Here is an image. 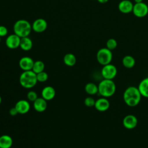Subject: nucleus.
<instances>
[{"mask_svg":"<svg viewBox=\"0 0 148 148\" xmlns=\"http://www.w3.org/2000/svg\"><path fill=\"white\" fill-rule=\"evenodd\" d=\"M142 95L138 87L130 86L123 93V99L125 104L130 107L138 105L141 99Z\"/></svg>","mask_w":148,"mask_h":148,"instance_id":"1","label":"nucleus"},{"mask_svg":"<svg viewBox=\"0 0 148 148\" xmlns=\"http://www.w3.org/2000/svg\"><path fill=\"white\" fill-rule=\"evenodd\" d=\"M98 93L105 98H108L112 96L116 89V84L113 80L103 79L100 82L98 85Z\"/></svg>","mask_w":148,"mask_h":148,"instance_id":"2","label":"nucleus"},{"mask_svg":"<svg viewBox=\"0 0 148 148\" xmlns=\"http://www.w3.org/2000/svg\"><path fill=\"white\" fill-rule=\"evenodd\" d=\"M19 82L21 86L25 88H31L37 83L36 74L32 70L24 71L19 77Z\"/></svg>","mask_w":148,"mask_h":148,"instance_id":"3","label":"nucleus"},{"mask_svg":"<svg viewBox=\"0 0 148 148\" xmlns=\"http://www.w3.org/2000/svg\"><path fill=\"white\" fill-rule=\"evenodd\" d=\"M32 29L30 23L25 20H19L17 21L13 26V31L15 34L20 38L28 36Z\"/></svg>","mask_w":148,"mask_h":148,"instance_id":"4","label":"nucleus"},{"mask_svg":"<svg viewBox=\"0 0 148 148\" xmlns=\"http://www.w3.org/2000/svg\"><path fill=\"white\" fill-rule=\"evenodd\" d=\"M113 54L111 50L106 47L100 49L97 53V60L98 62L103 65L109 64L111 62Z\"/></svg>","mask_w":148,"mask_h":148,"instance_id":"5","label":"nucleus"},{"mask_svg":"<svg viewBox=\"0 0 148 148\" xmlns=\"http://www.w3.org/2000/svg\"><path fill=\"white\" fill-rule=\"evenodd\" d=\"M117 73L116 67L110 63L105 65H103L101 69L102 76L105 79L113 80Z\"/></svg>","mask_w":148,"mask_h":148,"instance_id":"6","label":"nucleus"},{"mask_svg":"<svg viewBox=\"0 0 148 148\" xmlns=\"http://www.w3.org/2000/svg\"><path fill=\"white\" fill-rule=\"evenodd\" d=\"M132 12L138 17H143L148 14V6L144 2L135 3L134 5Z\"/></svg>","mask_w":148,"mask_h":148,"instance_id":"7","label":"nucleus"},{"mask_svg":"<svg viewBox=\"0 0 148 148\" xmlns=\"http://www.w3.org/2000/svg\"><path fill=\"white\" fill-rule=\"evenodd\" d=\"M21 38L16 34H12L8 36L6 39V46L11 49H14L20 47Z\"/></svg>","mask_w":148,"mask_h":148,"instance_id":"8","label":"nucleus"},{"mask_svg":"<svg viewBox=\"0 0 148 148\" xmlns=\"http://www.w3.org/2000/svg\"><path fill=\"white\" fill-rule=\"evenodd\" d=\"M138 124V119L133 114H128L125 116L123 120V126L128 130H132L136 127Z\"/></svg>","mask_w":148,"mask_h":148,"instance_id":"9","label":"nucleus"},{"mask_svg":"<svg viewBox=\"0 0 148 148\" xmlns=\"http://www.w3.org/2000/svg\"><path fill=\"white\" fill-rule=\"evenodd\" d=\"M14 107L18 113L24 114L29 112L30 109V104L29 102L25 99H20L16 102Z\"/></svg>","mask_w":148,"mask_h":148,"instance_id":"10","label":"nucleus"},{"mask_svg":"<svg viewBox=\"0 0 148 148\" xmlns=\"http://www.w3.org/2000/svg\"><path fill=\"white\" fill-rule=\"evenodd\" d=\"M34 61L29 57H22L18 62L20 68L24 71L32 70Z\"/></svg>","mask_w":148,"mask_h":148,"instance_id":"11","label":"nucleus"},{"mask_svg":"<svg viewBox=\"0 0 148 148\" xmlns=\"http://www.w3.org/2000/svg\"><path fill=\"white\" fill-rule=\"evenodd\" d=\"M47 27V24L45 20L38 18L34 21L32 25V29L36 32H42L46 30Z\"/></svg>","mask_w":148,"mask_h":148,"instance_id":"12","label":"nucleus"},{"mask_svg":"<svg viewBox=\"0 0 148 148\" xmlns=\"http://www.w3.org/2000/svg\"><path fill=\"white\" fill-rule=\"evenodd\" d=\"M110 106L109 101L106 98L102 97L95 101L94 107L99 112H105L107 110Z\"/></svg>","mask_w":148,"mask_h":148,"instance_id":"13","label":"nucleus"},{"mask_svg":"<svg viewBox=\"0 0 148 148\" xmlns=\"http://www.w3.org/2000/svg\"><path fill=\"white\" fill-rule=\"evenodd\" d=\"M134 5L129 0H122L118 5L119 11L123 13H129L132 12Z\"/></svg>","mask_w":148,"mask_h":148,"instance_id":"14","label":"nucleus"},{"mask_svg":"<svg viewBox=\"0 0 148 148\" xmlns=\"http://www.w3.org/2000/svg\"><path fill=\"white\" fill-rule=\"evenodd\" d=\"M42 97L46 101H50L53 99L56 95L55 89L50 86L45 87L41 92Z\"/></svg>","mask_w":148,"mask_h":148,"instance_id":"15","label":"nucleus"},{"mask_svg":"<svg viewBox=\"0 0 148 148\" xmlns=\"http://www.w3.org/2000/svg\"><path fill=\"white\" fill-rule=\"evenodd\" d=\"M33 106L35 110L38 112H44L47 106V101L42 97L38 98L33 103Z\"/></svg>","mask_w":148,"mask_h":148,"instance_id":"16","label":"nucleus"},{"mask_svg":"<svg viewBox=\"0 0 148 148\" xmlns=\"http://www.w3.org/2000/svg\"><path fill=\"white\" fill-rule=\"evenodd\" d=\"M142 97L148 98V77L142 79L138 87Z\"/></svg>","mask_w":148,"mask_h":148,"instance_id":"17","label":"nucleus"},{"mask_svg":"<svg viewBox=\"0 0 148 148\" xmlns=\"http://www.w3.org/2000/svg\"><path fill=\"white\" fill-rule=\"evenodd\" d=\"M13 145V139L8 135L0 136V148H10Z\"/></svg>","mask_w":148,"mask_h":148,"instance_id":"18","label":"nucleus"},{"mask_svg":"<svg viewBox=\"0 0 148 148\" xmlns=\"http://www.w3.org/2000/svg\"><path fill=\"white\" fill-rule=\"evenodd\" d=\"M20 47L24 51H28L31 50L32 47V42L31 39L28 36L21 38Z\"/></svg>","mask_w":148,"mask_h":148,"instance_id":"19","label":"nucleus"},{"mask_svg":"<svg viewBox=\"0 0 148 148\" xmlns=\"http://www.w3.org/2000/svg\"><path fill=\"white\" fill-rule=\"evenodd\" d=\"M122 64L123 66L127 68H132L135 64V60L132 56L127 55L123 57Z\"/></svg>","mask_w":148,"mask_h":148,"instance_id":"20","label":"nucleus"},{"mask_svg":"<svg viewBox=\"0 0 148 148\" xmlns=\"http://www.w3.org/2000/svg\"><path fill=\"white\" fill-rule=\"evenodd\" d=\"M84 90L89 95H95L98 92V86L92 82L87 83L84 87Z\"/></svg>","mask_w":148,"mask_h":148,"instance_id":"21","label":"nucleus"},{"mask_svg":"<svg viewBox=\"0 0 148 148\" xmlns=\"http://www.w3.org/2000/svg\"><path fill=\"white\" fill-rule=\"evenodd\" d=\"M64 64L68 66H73L76 62L75 56L72 53H67L64 57Z\"/></svg>","mask_w":148,"mask_h":148,"instance_id":"22","label":"nucleus"},{"mask_svg":"<svg viewBox=\"0 0 148 148\" xmlns=\"http://www.w3.org/2000/svg\"><path fill=\"white\" fill-rule=\"evenodd\" d=\"M45 69V64L43 61L38 60L34 62L32 71L36 74H38L41 72L44 71Z\"/></svg>","mask_w":148,"mask_h":148,"instance_id":"23","label":"nucleus"},{"mask_svg":"<svg viewBox=\"0 0 148 148\" xmlns=\"http://www.w3.org/2000/svg\"><path fill=\"white\" fill-rule=\"evenodd\" d=\"M106 48L109 49L110 50H113L115 49L117 46V42L116 39L114 38H110L109 39L106 43Z\"/></svg>","mask_w":148,"mask_h":148,"instance_id":"24","label":"nucleus"},{"mask_svg":"<svg viewBox=\"0 0 148 148\" xmlns=\"http://www.w3.org/2000/svg\"><path fill=\"white\" fill-rule=\"evenodd\" d=\"M36 77H37L38 82L43 83L46 82L48 79L49 75L46 72L43 71L36 74Z\"/></svg>","mask_w":148,"mask_h":148,"instance_id":"25","label":"nucleus"},{"mask_svg":"<svg viewBox=\"0 0 148 148\" xmlns=\"http://www.w3.org/2000/svg\"><path fill=\"white\" fill-rule=\"evenodd\" d=\"M84 103L86 106L92 107V106H94L95 100L91 97H87L84 99Z\"/></svg>","mask_w":148,"mask_h":148,"instance_id":"26","label":"nucleus"},{"mask_svg":"<svg viewBox=\"0 0 148 148\" xmlns=\"http://www.w3.org/2000/svg\"><path fill=\"white\" fill-rule=\"evenodd\" d=\"M27 97L28 101H31V102H34L38 97V94L37 93L34 91H29L28 92Z\"/></svg>","mask_w":148,"mask_h":148,"instance_id":"27","label":"nucleus"},{"mask_svg":"<svg viewBox=\"0 0 148 148\" xmlns=\"http://www.w3.org/2000/svg\"><path fill=\"white\" fill-rule=\"evenodd\" d=\"M8 34V29L6 27L0 25V36H5Z\"/></svg>","mask_w":148,"mask_h":148,"instance_id":"28","label":"nucleus"},{"mask_svg":"<svg viewBox=\"0 0 148 148\" xmlns=\"http://www.w3.org/2000/svg\"><path fill=\"white\" fill-rule=\"evenodd\" d=\"M9 114L11 116H16V114H17L18 113L16 109L15 108V107H13V108H12L10 109V110H9Z\"/></svg>","mask_w":148,"mask_h":148,"instance_id":"29","label":"nucleus"},{"mask_svg":"<svg viewBox=\"0 0 148 148\" xmlns=\"http://www.w3.org/2000/svg\"><path fill=\"white\" fill-rule=\"evenodd\" d=\"M99 2L101 3H105L106 2H107L109 0H97Z\"/></svg>","mask_w":148,"mask_h":148,"instance_id":"30","label":"nucleus"},{"mask_svg":"<svg viewBox=\"0 0 148 148\" xmlns=\"http://www.w3.org/2000/svg\"><path fill=\"white\" fill-rule=\"evenodd\" d=\"M135 3H140V2H142L143 0H134Z\"/></svg>","mask_w":148,"mask_h":148,"instance_id":"31","label":"nucleus"},{"mask_svg":"<svg viewBox=\"0 0 148 148\" xmlns=\"http://www.w3.org/2000/svg\"><path fill=\"white\" fill-rule=\"evenodd\" d=\"M1 102H2V98H1V97L0 95V104L1 103Z\"/></svg>","mask_w":148,"mask_h":148,"instance_id":"32","label":"nucleus"},{"mask_svg":"<svg viewBox=\"0 0 148 148\" xmlns=\"http://www.w3.org/2000/svg\"><path fill=\"white\" fill-rule=\"evenodd\" d=\"M0 42H1V36H0Z\"/></svg>","mask_w":148,"mask_h":148,"instance_id":"33","label":"nucleus"}]
</instances>
